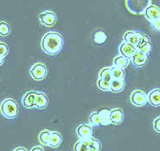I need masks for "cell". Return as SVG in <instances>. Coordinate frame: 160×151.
Listing matches in <instances>:
<instances>
[{"label":"cell","instance_id":"obj_1","mask_svg":"<svg viewBox=\"0 0 160 151\" xmlns=\"http://www.w3.org/2000/svg\"><path fill=\"white\" fill-rule=\"evenodd\" d=\"M64 46L63 36L56 32H48L45 33L41 39L40 47L46 55L55 56L60 52Z\"/></svg>","mask_w":160,"mask_h":151},{"label":"cell","instance_id":"obj_2","mask_svg":"<svg viewBox=\"0 0 160 151\" xmlns=\"http://www.w3.org/2000/svg\"><path fill=\"white\" fill-rule=\"evenodd\" d=\"M0 113L4 118L15 119L19 114V107L16 101L12 98L3 99L0 104Z\"/></svg>","mask_w":160,"mask_h":151},{"label":"cell","instance_id":"obj_3","mask_svg":"<svg viewBox=\"0 0 160 151\" xmlns=\"http://www.w3.org/2000/svg\"><path fill=\"white\" fill-rule=\"evenodd\" d=\"M152 4L151 0H125V6L131 14L141 15Z\"/></svg>","mask_w":160,"mask_h":151},{"label":"cell","instance_id":"obj_4","mask_svg":"<svg viewBox=\"0 0 160 151\" xmlns=\"http://www.w3.org/2000/svg\"><path fill=\"white\" fill-rule=\"evenodd\" d=\"M48 73V69L43 62L38 61L30 68V76L34 81H41L46 78Z\"/></svg>","mask_w":160,"mask_h":151},{"label":"cell","instance_id":"obj_5","mask_svg":"<svg viewBox=\"0 0 160 151\" xmlns=\"http://www.w3.org/2000/svg\"><path fill=\"white\" fill-rule=\"evenodd\" d=\"M130 102L133 106L142 107L148 104V93L141 89H135L131 92L130 95Z\"/></svg>","mask_w":160,"mask_h":151},{"label":"cell","instance_id":"obj_6","mask_svg":"<svg viewBox=\"0 0 160 151\" xmlns=\"http://www.w3.org/2000/svg\"><path fill=\"white\" fill-rule=\"evenodd\" d=\"M38 20L42 26L46 27H52L57 22V15L51 10H45L39 14Z\"/></svg>","mask_w":160,"mask_h":151},{"label":"cell","instance_id":"obj_7","mask_svg":"<svg viewBox=\"0 0 160 151\" xmlns=\"http://www.w3.org/2000/svg\"><path fill=\"white\" fill-rule=\"evenodd\" d=\"M93 127L89 123H83L77 127L76 130L79 139H88L92 138Z\"/></svg>","mask_w":160,"mask_h":151},{"label":"cell","instance_id":"obj_8","mask_svg":"<svg viewBox=\"0 0 160 151\" xmlns=\"http://www.w3.org/2000/svg\"><path fill=\"white\" fill-rule=\"evenodd\" d=\"M38 94V91L31 90L26 92L21 99V103L24 107L26 109H33L35 108L36 97Z\"/></svg>","mask_w":160,"mask_h":151},{"label":"cell","instance_id":"obj_9","mask_svg":"<svg viewBox=\"0 0 160 151\" xmlns=\"http://www.w3.org/2000/svg\"><path fill=\"white\" fill-rule=\"evenodd\" d=\"M137 51V49L135 45L124 42V41L119 45V54L126 58L131 59Z\"/></svg>","mask_w":160,"mask_h":151},{"label":"cell","instance_id":"obj_10","mask_svg":"<svg viewBox=\"0 0 160 151\" xmlns=\"http://www.w3.org/2000/svg\"><path fill=\"white\" fill-rule=\"evenodd\" d=\"M148 59V55L137 50V52L134 54V55L130 59V60H131V64L133 65L135 67L141 68V67L144 66L147 64Z\"/></svg>","mask_w":160,"mask_h":151},{"label":"cell","instance_id":"obj_11","mask_svg":"<svg viewBox=\"0 0 160 151\" xmlns=\"http://www.w3.org/2000/svg\"><path fill=\"white\" fill-rule=\"evenodd\" d=\"M111 125L119 126L124 122V111L121 108H114L110 110Z\"/></svg>","mask_w":160,"mask_h":151},{"label":"cell","instance_id":"obj_12","mask_svg":"<svg viewBox=\"0 0 160 151\" xmlns=\"http://www.w3.org/2000/svg\"><path fill=\"white\" fill-rule=\"evenodd\" d=\"M144 16L148 20L149 23L160 18V8L157 5H150L144 12Z\"/></svg>","mask_w":160,"mask_h":151},{"label":"cell","instance_id":"obj_13","mask_svg":"<svg viewBox=\"0 0 160 151\" xmlns=\"http://www.w3.org/2000/svg\"><path fill=\"white\" fill-rule=\"evenodd\" d=\"M137 50L144 53L146 55H148L149 53L151 52V39H150L148 36H147L146 34H142V38L140 39V42L137 44Z\"/></svg>","mask_w":160,"mask_h":151},{"label":"cell","instance_id":"obj_14","mask_svg":"<svg viewBox=\"0 0 160 151\" xmlns=\"http://www.w3.org/2000/svg\"><path fill=\"white\" fill-rule=\"evenodd\" d=\"M148 104L153 107L160 106V87L152 88L148 93Z\"/></svg>","mask_w":160,"mask_h":151},{"label":"cell","instance_id":"obj_15","mask_svg":"<svg viewBox=\"0 0 160 151\" xmlns=\"http://www.w3.org/2000/svg\"><path fill=\"white\" fill-rule=\"evenodd\" d=\"M142 33L134 31H128V32H125V34L123 36V41L135 45L137 47L138 43L140 42V39L142 38Z\"/></svg>","mask_w":160,"mask_h":151},{"label":"cell","instance_id":"obj_16","mask_svg":"<svg viewBox=\"0 0 160 151\" xmlns=\"http://www.w3.org/2000/svg\"><path fill=\"white\" fill-rule=\"evenodd\" d=\"M48 103H49V99H48V97L47 96L46 93H42V92H38L35 102L36 109L43 110V109L48 107Z\"/></svg>","mask_w":160,"mask_h":151},{"label":"cell","instance_id":"obj_17","mask_svg":"<svg viewBox=\"0 0 160 151\" xmlns=\"http://www.w3.org/2000/svg\"><path fill=\"white\" fill-rule=\"evenodd\" d=\"M93 138H91L88 139H79L75 143L73 146V150L74 151H88L89 147H90L93 143Z\"/></svg>","mask_w":160,"mask_h":151},{"label":"cell","instance_id":"obj_18","mask_svg":"<svg viewBox=\"0 0 160 151\" xmlns=\"http://www.w3.org/2000/svg\"><path fill=\"white\" fill-rule=\"evenodd\" d=\"M63 142V136L60 133L57 131L51 132V136H50L49 144L48 146L51 148H58Z\"/></svg>","mask_w":160,"mask_h":151},{"label":"cell","instance_id":"obj_19","mask_svg":"<svg viewBox=\"0 0 160 151\" xmlns=\"http://www.w3.org/2000/svg\"><path fill=\"white\" fill-rule=\"evenodd\" d=\"M130 63H131L130 59L126 58V57L121 55L115 56L114 60H113V65L119 67V68H123V69H125V68L128 66Z\"/></svg>","mask_w":160,"mask_h":151},{"label":"cell","instance_id":"obj_20","mask_svg":"<svg viewBox=\"0 0 160 151\" xmlns=\"http://www.w3.org/2000/svg\"><path fill=\"white\" fill-rule=\"evenodd\" d=\"M125 88V79H112L111 81V92L120 93Z\"/></svg>","mask_w":160,"mask_h":151},{"label":"cell","instance_id":"obj_21","mask_svg":"<svg viewBox=\"0 0 160 151\" xmlns=\"http://www.w3.org/2000/svg\"><path fill=\"white\" fill-rule=\"evenodd\" d=\"M99 117H100V122H101V126H108L111 125L110 120V111L107 109H102L98 111Z\"/></svg>","mask_w":160,"mask_h":151},{"label":"cell","instance_id":"obj_22","mask_svg":"<svg viewBox=\"0 0 160 151\" xmlns=\"http://www.w3.org/2000/svg\"><path fill=\"white\" fill-rule=\"evenodd\" d=\"M51 132L52 131L48 130V129H44V130L40 132L38 137L39 143H41L42 145L43 146H48V144H49L50 136H51Z\"/></svg>","mask_w":160,"mask_h":151},{"label":"cell","instance_id":"obj_23","mask_svg":"<svg viewBox=\"0 0 160 151\" xmlns=\"http://www.w3.org/2000/svg\"><path fill=\"white\" fill-rule=\"evenodd\" d=\"M92 39L96 44H103L107 41V34L103 31H97L93 34Z\"/></svg>","mask_w":160,"mask_h":151},{"label":"cell","instance_id":"obj_24","mask_svg":"<svg viewBox=\"0 0 160 151\" xmlns=\"http://www.w3.org/2000/svg\"><path fill=\"white\" fill-rule=\"evenodd\" d=\"M97 87L99 90L102 92H108V91H111V81L98 77L97 81Z\"/></svg>","mask_w":160,"mask_h":151},{"label":"cell","instance_id":"obj_25","mask_svg":"<svg viewBox=\"0 0 160 151\" xmlns=\"http://www.w3.org/2000/svg\"><path fill=\"white\" fill-rule=\"evenodd\" d=\"M99 78H102L107 80V81H111L113 79V75H112V70L111 67H104L99 70L98 73Z\"/></svg>","mask_w":160,"mask_h":151},{"label":"cell","instance_id":"obj_26","mask_svg":"<svg viewBox=\"0 0 160 151\" xmlns=\"http://www.w3.org/2000/svg\"><path fill=\"white\" fill-rule=\"evenodd\" d=\"M89 124H91L92 127L101 126L98 111H93L90 114V116H89Z\"/></svg>","mask_w":160,"mask_h":151},{"label":"cell","instance_id":"obj_27","mask_svg":"<svg viewBox=\"0 0 160 151\" xmlns=\"http://www.w3.org/2000/svg\"><path fill=\"white\" fill-rule=\"evenodd\" d=\"M111 70H112V75L113 78L114 79H125V70L123 68L112 65L111 66Z\"/></svg>","mask_w":160,"mask_h":151},{"label":"cell","instance_id":"obj_28","mask_svg":"<svg viewBox=\"0 0 160 151\" xmlns=\"http://www.w3.org/2000/svg\"><path fill=\"white\" fill-rule=\"evenodd\" d=\"M10 34V27L9 25L4 20L0 21V37H8Z\"/></svg>","mask_w":160,"mask_h":151},{"label":"cell","instance_id":"obj_29","mask_svg":"<svg viewBox=\"0 0 160 151\" xmlns=\"http://www.w3.org/2000/svg\"><path fill=\"white\" fill-rule=\"evenodd\" d=\"M102 149V144L101 142L97 138H93V143L89 147L88 151H101Z\"/></svg>","mask_w":160,"mask_h":151},{"label":"cell","instance_id":"obj_30","mask_svg":"<svg viewBox=\"0 0 160 151\" xmlns=\"http://www.w3.org/2000/svg\"><path fill=\"white\" fill-rule=\"evenodd\" d=\"M9 54V46L3 42H0V56L5 58Z\"/></svg>","mask_w":160,"mask_h":151},{"label":"cell","instance_id":"obj_31","mask_svg":"<svg viewBox=\"0 0 160 151\" xmlns=\"http://www.w3.org/2000/svg\"><path fill=\"white\" fill-rule=\"evenodd\" d=\"M152 128L156 133H160V116H157L152 122Z\"/></svg>","mask_w":160,"mask_h":151},{"label":"cell","instance_id":"obj_32","mask_svg":"<svg viewBox=\"0 0 160 151\" xmlns=\"http://www.w3.org/2000/svg\"><path fill=\"white\" fill-rule=\"evenodd\" d=\"M150 26H151V28L152 31L160 32V18L158 19V20H154V21H152V22H151Z\"/></svg>","mask_w":160,"mask_h":151},{"label":"cell","instance_id":"obj_33","mask_svg":"<svg viewBox=\"0 0 160 151\" xmlns=\"http://www.w3.org/2000/svg\"><path fill=\"white\" fill-rule=\"evenodd\" d=\"M30 151H44V149L41 146H35V147H33Z\"/></svg>","mask_w":160,"mask_h":151},{"label":"cell","instance_id":"obj_34","mask_svg":"<svg viewBox=\"0 0 160 151\" xmlns=\"http://www.w3.org/2000/svg\"><path fill=\"white\" fill-rule=\"evenodd\" d=\"M13 151H28V150H27L26 148H24V147H18V148H15Z\"/></svg>","mask_w":160,"mask_h":151},{"label":"cell","instance_id":"obj_35","mask_svg":"<svg viewBox=\"0 0 160 151\" xmlns=\"http://www.w3.org/2000/svg\"><path fill=\"white\" fill-rule=\"evenodd\" d=\"M3 62H4V58L2 57V56H0V65H2L3 64Z\"/></svg>","mask_w":160,"mask_h":151}]
</instances>
